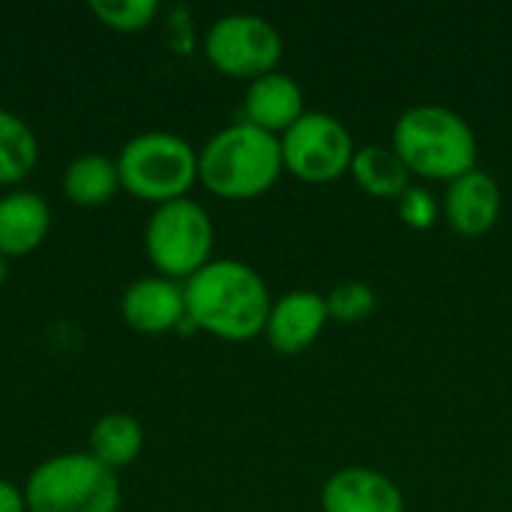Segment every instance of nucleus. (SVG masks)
<instances>
[{
    "label": "nucleus",
    "mask_w": 512,
    "mask_h": 512,
    "mask_svg": "<svg viewBox=\"0 0 512 512\" xmlns=\"http://www.w3.org/2000/svg\"><path fill=\"white\" fill-rule=\"evenodd\" d=\"M186 318L222 342H252L264 336L273 300L258 270L243 261L219 258L183 282Z\"/></svg>",
    "instance_id": "nucleus-1"
},
{
    "label": "nucleus",
    "mask_w": 512,
    "mask_h": 512,
    "mask_svg": "<svg viewBox=\"0 0 512 512\" xmlns=\"http://www.w3.org/2000/svg\"><path fill=\"white\" fill-rule=\"evenodd\" d=\"M393 150L411 177L453 183L477 168V135L471 123L444 105H414L393 126Z\"/></svg>",
    "instance_id": "nucleus-2"
},
{
    "label": "nucleus",
    "mask_w": 512,
    "mask_h": 512,
    "mask_svg": "<svg viewBox=\"0 0 512 512\" xmlns=\"http://www.w3.org/2000/svg\"><path fill=\"white\" fill-rule=\"evenodd\" d=\"M282 171L279 138L246 120L219 129L198 153V180L225 201H249L270 192Z\"/></svg>",
    "instance_id": "nucleus-3"
},
{
    "label": "nucleus",
    "mask_w": 512,
    "mask_h": 512,
    "mask_svg": "<svg viewBox=\"0 0 512 512\" xmlns=\"http://www.w3.org/2000/svg\"><path fill=\"white\" fill-rule=\"evenodd\" d=\"M120 189L138 201L168 204L189 198L198 183V153L192 144L171 132H144L123 144L117 156Z\"/></svg>",
    "instance_id": "nucleus-4"
},
{
    "label": "nucleus",
    "mask_w": 512,
    "mask_h": 512,
    "mask_svg": "<svg viewBox=\"0 0 512 512\" xmlns=\"http://www.w3.org/2000/svg\"><path fill=\"white\" fill-rule=\"evenodd\" d=\"M27 512H117V471L90 453H63L42 462L24 486Z\"/></svg>",
    "instance_id": "nucleus-5"
},
{
    "label": "nucleus",
    "mask_w": 512,
    "mask_h": 512,
    "mask_svg": "<svg viewBox=\"0 0 512 512\" xmlns=\"http://www.w3.org/2000/svg\"><path fill=\"white\" fill-rule=\"evenodd\" d=\"M213 222L207 210L192 201H168L159 204L144 228V249L150 264L165 279H192L201 267H207L213 258Z\"/></svg>",
    "instance_id": "nucleus-6"
},
{
    "label": "nucleus",
    "mask_w": 512,
    "mask_h": 512,
    "mask_svg": "<svg viewBox=\"0 0 512 512\" xmlns=\"http://www.w3.org/2000/svg\"><path fill=\"white\" fill-rule=\"evenodd\" d=\"M282 33L261 15L231 12L210 24L204 36V54L216 72L228 78L255 81L276 72L282 60Z\"/></svg>",
    "instance_id": "nucleus-7"
},
{
    "label": "nucleus",
    "mask_w": 512,
    "mask_h": 512,
    "mask_svg": "<svg viewBox=\"0 0 512 512\" xmlns=\"http://www.w3.org/2000/svg\"><path fill=\"white\" fill-rule=\"evenodd\" d=\"M282 162L285 171L303 183H333L351 174L354 162V138L348 126L324 111H306L282 138Z\"/></svg>",
    "instance_id": "nucleus-8"
},
{
    "label": "nucleus",
    "mask_w": 512,
    "mask_h": 512,
    "mask_svg": "<svg viewBox=\"0 0 512 512\" xmlns=\"http://www.w3.org/2000/svg\"><path fill=\"white\" fill-rule=\"evenodd\" d=\"M327 321H330L327 297L315 291H291L273 303L264 327V339L276 354L294 357L315 345Z\"/></svg>",
    "instance_id": "nucleus-9"
},
{
    "label": "nucleus",
    "mask_w": 512,
    "mask_h": 512,
    "mask_svg": "<svg viewBox=\"0 0 512 512\" xmlns=\"http://www.w3.org/2000/svg\"><path fill=\"white\" fill-rule=\"evenodd\" d=\"M324 512H405L402 489L381 471L351 465L327 477L321 489Z\"/></svg>",
    "instance_id": "nucleus-10"
},
{
    "label": "nucleus",
    "mask_w": 512,
    "mask_h": 512,
    "mask_svg": "<svg viewBox=\"0 0 512 512\" xmlns=\"http://www.w3.org/2000/svg\"><path fill=\"white\" fill-rule=\"evenodd\" d=\"M123 321L144 336H159L180 330L186 321V294L183 285L165 276H147L132 282L120 300Z\"/></svg>",
    "instance_id": "nucleus-11"
},
{
    "label": "nucleus",
    "mask_w": 512,
    "mask_h": 512,
    "mask_svg": "<svg viewBox=\"0 0 512 512\" xmlns=\"http://www.w3.org/2000/svg\"><path fill=\"white\" fill-rule=\"evenodd\" d=\"M501 186L492 174L474 168L471 174L447 183L444 219L459 237H483L495 228L501 216Z\"/></svg>",
    "instance_id": "nucleus-12"
},
{
    "label": "nucleus",
    "mask_w": 512,
    "mask_h": 512,
    "mask_svg": "<svg viewBox=\"0 0 512 512\" xmlns=\"http://www.w3.org/2000/svg\"><path fill=\"white\" fill-rule=\"evenodd\" d=\"M246 123L270 132V135H285L303 114V87L285 75V72H270L255 81H249L246 99H243Z\"/></svg>",
    "instance_id": "nucleus-13"
},
{
    "label": "nucleus",
    "mask_w": 512,
    "mask_h": 512,
    "mask_svg": "<svg viewBox=\"0 0 512 512\" xmlns=\"http://www.w3.org/2000/svg\"><path fill=\"white\" fill-rule=\"evenodd\" d=\"M51 228V210L36 192H9L0 198V258H21L42 246Z\"/></svg>",
    "instance_id": "nucleus-14"
},
{
    "label": "nucleus",
    "mask_w": 512,
    "mask_h": 512,
    "mask_svg": "<svg viewBox=\"0 0 512 512\" xmlns=\"http://www.w3.org/2000/svg\"><path fill=\"white\" fill-rule=\"evenodd\" d=\"M351 177L369 198H384V201H399L411 186V171L405 168L399 153L384 144L357 147L351 162Z\"/></svg>",
    "instance_id": "nucleus-15"
},
{
    "label": "nucleus",
    "mask_w": 512,
    "mask_h": 512,
    "mask_svg": "<svg viewBox=\"0 0 512 512\" xmlns=\"http://www.w3.org/2000/svg\"><path fill=\"white\" fill-rule=\"evenodd\" d=\"M120 189L117 162L102 153H84L63 171V195L78 207H99Z\"/></svg>",
    "instance_id": "nucleus-16"
},
{
    "label": "nucleus",
    "mask_w": 512,
    "mask_h": 512,
    "mask_svg": "<svg viewBox=\"0 0 512 512\" xmlns=\"http://www.w3.org/2000/svg\"><path fill=\"white\" fill-rule=\"evenodd\" d=\"M141 447H144V429L129 414H105L90 429V456L111 471L132 465L141 456Z\"/></svg>",
    "instance_id": "nucleus-17"
},
{
    "label": "nucleus",
    "mask_w": 512,
    "mask_h": 512,
    "mask_svg": "<svg viewBox=\"0 0 512 512\" xmlns=\"http://www.w3.org/2000/svg\"><path fill=\"white\" fill-rule=\"evenodd\" d=\"M39 162V144L33 129L12 111L0 108V186H15Z\"/></svg>",
    "instance_id": "nucleus-18"
},
{
    "label": "nucleus",
    "mask_w": 512,
    "mask_h": 512,
    "mask_svg": "<svg viewBox=\"0 0 512 512\" xmlns=\"http://www.w3.org/2000/svg\"><path fill=\"white\" fill-rule=\"evenodd\" d=\"M90 15L99 18L108 30L117 33H138L153 24L159 15L156 0H93Z\"/></svg>",
    "instance_id": "nucleus-19"
},
{
    "label": "nucleus",
    "mask_w": 512,
    "mask_h": 512,
    "mask_svg": "<svg viewBox=\"0 0 512 512\" xmlns=\"http://www.w3.org/2000/svg\"><path fill=\"white\" fill-rule=\"evenodd\" d=\"M375 309H378V297H375V288L366 282H342L327 294L330 321H339V324L369 321Z\"/></svg>",
    "instance_id": "nucleus-20"
},
{
    "label": "nucleus",
    "mask_w": 512,
    "mask_h": 512,
    "mask_svg": "<svg viewBox=\"0 0 512 512\" xmlns=\"http://www.w3.org/2000/svg\"><path fill=\"white\" fill-rule=\"evenodd\" d=\"M396 210H399V219L414 231H429L438 222V198L429 189L414 186V183L396 201Z\"/></svg>",
    "instance_id": "nucleus-21"
},
{
    "label": "nucleus",
    "mask_w": 512,
    "mask_h": 512,
    "mask_svg": "<svg viewBox=\"0 0 512 512\" xmlns=\"http://www.w3.org/2000/svg\"><path fill=\"white\" fill-rule=\"evenodd\" d=\"M0 512H27L24 492L9 480H0Z\"/></svg>",
    "instance_id": "nucleus-22"
},
{
    "label": "nucleus",
    "mask_w": 512,
    "mask_h": 512,
    "mask_svg": "<svg viewBox=\"0 0 512 512\" xmlns=\"http://www.w3.org/2000/svg\"><path fill=\"white\" fill-rule=\"evenodd\" d=\"M6 279V258H0V282Z\"/></svg>",
    "instance_id": "nucleus-23"
}]
</instances>
